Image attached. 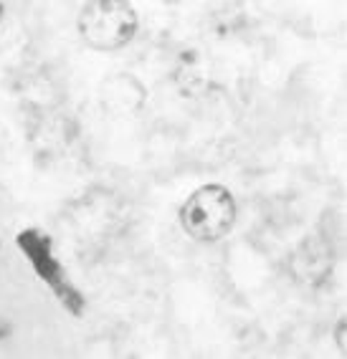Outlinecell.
<instances>
[{
  "label": "cell",
  "instance_id": "2",
  "mask_svg": "<svg viewBox=\"0 0 347 359\" xmlns=\"http://www.w3.org/2000/svg\"><path fill=\"white\" fill-rule=\"evenodd\" d=\"M140 18L129 0H89L79 15V33L97 51H117L137 36Z\"/></svg>",
  "mask_w": 347,
  "mask_h": 359
},
{
  "label": "cell",
  "instance_id": "6",
  "mask_svg": "<svg viewBox=\"0 0 347 359\" xmlns=\"http://www.w3.org/2000/svg\"><path fill=\"white\" fill-rule=\"evenodd\" d=\"M0 18H3V3H0Z\"/></svg>",
  "mask_w": 347,
  "mask_h": 359
},
{
  "label": "cell",
  "instance_id": "5",
  "mask_svg": "<svg viewBox=\"0 0 347 359\" xmlns=\"http://www.w3.org/2000/svg\"><path fill=\"white\" fill-rule=\"evenodd\" d=\"M11 332H13V327H11V321L0 319V339H8V337H11Z\"/></svg>",
  "mask_w": 347,
  "mask_h": 359
},
{
  "label": "cell",
  "instance_id": "3",
  "mask_svg": "<svg viewBox=\"0 0 347 359\" xmlns=\"http://www.w3.org/2000/svg\"><path fill=\"white\" fill-rule=\"evenodd\" d=\"M15 245L26 256V261L31 263V269L36 271V276L53 291L56 302L69 311L71 316H81L86 309V299L81 291L71 283V278L66 276L64 266L53 253V241L46 233H41L39 228H26L15 236Z\"/></svg>",
  "mask_w": 347,
  "mask_h": 359
},
{
  "label": "cell",
  "instance_id": "7",
  "mask_svg": "<svg viewBox=\"0 0 347 359\" xmlns=\"http://www.w3.org/2000/svg\"><path fill=\"white\" fill-rule=\"evenodd\" d=\"M0 245H3V243H0Z\"/></svg>",
  "mask_w": 347,
  "mask_h": 359
},
{
  "label": "cell",
  "instance_id": "1",
  "mask_svg": "<svg viewBox=\"0 0 347 359\" xmlns=\"http://www.w3.org/2000/svg\"><path fill=\"white\" fill-rule=\"evenodd\" d=\"M238 205L231 190L218 182L200 185L181 205V225L198 243H216L233 231Z\"/></svg>",
  "mask_w": 347,
  "mask_h": 359
},
{
  "label": "cell",
  "instance_id": "4",
  "mask_svg": "<svg viewBox=\"0 0 347 359\" xmlns=\"http://www.w3.org/2000/svg\"><path fill=\"white\" fill-rule=\"evenodd\" d=\"M347 321L345 319H340L337 321V327H334V341H337V349H340V352H345L347 349Z\"/></svg>",
  "mask_w": 347,
  "mask_h": 359
}]
</instances>
